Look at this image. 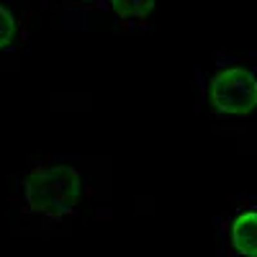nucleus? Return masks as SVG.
Wrapping results in <instances>:
<instances>
[{
    "label": "nucleus",
    "instance_id": "nucleus-5",
    "mask_svg": "<svg viewBox=\"0 0 257 257\" xmlns=\"http://www.w3.org/2000/svg\"><path fill=\"white\" fill-rule=\"evenodd\" d=\"M13 39H16V18L3 3H0V49L11 47Z\"/></svg>",
    "mask_w": 257,
    "mask_h": 257
},
{
    "label": "nucleus",
    "instance_id": "nucleus-2",
    "mask_svg": "<svg viewBox=\"0 0 257 257\" xmlns=\"http://www.w3.org/2000/svg\"><path fill=\"white\" fill-rule=\"evenodd\" d=\"M208 103L224 116L252 113L257 108V77L247 67L219 70L208 82Z\"/></svg>",
    "mask_w": 257,
    "mask_h": 257
},
{
    "label": "nucleus",
    "instance_id": "nucleus-4",
    "mask_svg": "<svg viewBox=\"0 0 257 257\" xmlns=\"http://www.w3.org/2000/svg\"><path fill=\"white\" fill-rule=\"evenodd\" d=\"M157 0H111L118 18H147L155 11Z\"/></svg>",
    "mask_w": 257,
    "mask_h": 257
},
{
    "label": "nucleus",
    "instance_id": "nucleus-3",
    "mask_svg": "<svg viewBox=\"0 0 257 257\" xmlns=\"http://www.w3.org/2000/svg\"><path fill=\"white\" fill-rule=\"evenodd\" d=\"M231 247L244 257H257V211H242L231 221Z\"/></svg>",
    "mask_w": 257,
    "mask_h": 257
},
{
    "label": "nucleus",
    "instance_id": "nucleus-1",
    "mask_svg": "<svg viewBox=\"0 0 257 257\" xmlns=\"http://www.w3.org/2000/svg\"><path fill=\"white\" fill-rule=\"evenodd\" d=\"M80 173L70 165H52V167H39L26 178L24 193L26 203L34 213L59 219L77 206L80 201Z\"/></svg>",
    "mask_w": 257,
    "mask_h": 257
}]
</instances>
